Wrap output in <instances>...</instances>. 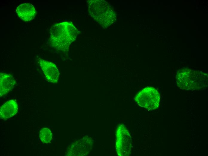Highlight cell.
Returning <instances> with one entry per match:
<instances>
[{
    "instance_id": "cell-3",
    "label": "cell",
    "mask_w": 208,
    "mask_h": 156,
    "mask_svg": "<svg viewBox=\"0 0 208 156\" xmlns=\"http://www.w3.org/2000/svg\"><path fill=\"white\" fill-rule=\"evenodd\" d=\"M90 15L102 27L107 28L115 20V14L110 5L104 0H91L88 2Z\"/></svg>"
},
{
    "instance_id": "cell-8",
    "label": "cell",
    "mask_w": 208,
    "mask_h": 156,
    "mask_svg": "<svg viewBox=\"0 0 208 156\" xmlns=\"http://www.w3.org/2000/svg\"><path fill=\"white\" fill-rule=\"evenodd\" d=\"M16 81L11 75L6 73L0 74V96L7 94L14 88Z\"/></svg>"
},
{
    "instance_id": "cell-7",
    "label": "cell",
    "mask_w": 208,
    "mask_h": 156,
    "mask_svg": "<svg viewBox=\"0 0 208 156\" xmlns=\"http://www.w3.org/2000/svg\"><path fill=\"white\" fill-rule=\"evenodd\" d=\"M16 12L19 17L25 22L32 20L36 14V10L33 5L28 3L19 5L17 7Z\"/></svg>"
},
{
    "instance_id": "cell-4",
    "label": "cell",
    "mask_w": 208,
    "mask_h": 156,
    "mask_svg": "<svg viewBox=\"0 0 208 156\" xmlns=\"http://www.w3.org/2000/svg\"><path fill=\"white\" fill-rule=\"evenodd\" d=\"M134 100L140 106L152 110L158 107L160 96L156 89L148 87L140 91L135 97Z\"/></svg>"
},
{
    "instance_id": "cell-10",
    "label": "cell",
    "mask_w": 208,
    "mask_h": 156,
    "mask_svg": "<svg viewBox=\"0 0 208 156\" xmlns=\"http://www.w3.org/2000/svg\"><path fill=\"white\" fill-rule=\"evenodd\" d=\"M39 136L40 140L43 143H49L52 138V134L51 130L47 128L42 129L40 131Z\"/></svg>"
},
{
    "instance_id": "cell-2",
    "label": "cell",
    "mask_w": 208,
    "mask_h": 156,
    "mask_svg": "<svg viewBox=\"0 0 208 156\" xmlns=\"http://www.w3.org/2000/svg\"><path fill=\"white\" fill-rule=\"evenodd\" d=\"M177 85L180 88L194 90L206 87L208 75L201 71L184 69L178 71L176 76Z\"/></svg>"
},
{
    "instance_id": "cell-6",
    "label": "cell",
    "mask_w": 208,
    "mask_h": 156,
    "mask_svg": "<svg viewBox=\"0 0 208 156\" xmlns=\"http://www.w3.org/2000/svg\"><path fill=\"white\" fill-rule=\"evenodd\" d=\"M39 61L40 66L47 80L51 83H57L59 73L56 65L52 62L40 58Z\"/></svg>"
},
{
    "instance_id": "cell-1",
    "label": "cell",
    "mask_w": 208,
    "mask_h": 156,
    "mask_svg": "<svg viewBox=\"0 0 208 156\" xmlns=\"http://www.w3.org/2000/svg\"><path fill=\"white\" fill-rule=\"evenodd\" d=\"M50 34L49 41L51 46L65 52L76 40L78 31L72 22H64L53 25L50 29Z\"/></svg>"
},
{
    "instance_id": "cell-5",
    "label": "cell",
    "mask_w": 208,
    "mask_h": 156,
    "mask_svg": "<svg viewBox=\"0 0 208 156\" xmlns=\"http://www.w3.org/2000/svg\"><path fill=\"white\" fill-rule=\"evenodd\" d=\"M116 150L119 156H128L131 149V135L125 125H119L116 130Z\"/></svg>"
},
{
    "instance_id": "cell-9",
    "label": "cell",
    "mask_w": 208,
    "mask_h": 156,
    "mask_svg": "<svg viewBox=\"0 0 208 156\" xmlns=\"http://www.w3.org/2000/svg\"><path fill=\"white\" fill-rule=\"evenodd\" d=\"M18 107L16 100H11L8 101L0 107V118L5 120L13 117L17 112Z\"/></svg>"
}]
</instances>
